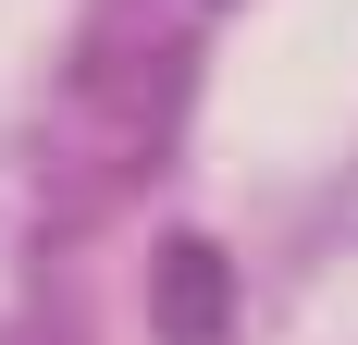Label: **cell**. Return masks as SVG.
I'll return each mask as SVG.
<instances>
[{
    "label": "cell",
    "instance_id": "cell-1",
    "mask_svg": "<svg viewBox=\"0 0 358 345\" xmlns=\"http://www.w3.org/2000/svg\"><path fill=\"white\" fill-rule=\"evenodd\" d=\"M161 321H173V345H210V333H222V259H210V247H173Z\"/></svg>",
    "mask_w": 358,
    "mask_h": 345
}]
</instances>
